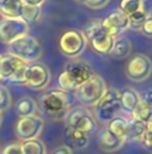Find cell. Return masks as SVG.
<instances>
[{"label": "cell", "mask_w": 152, "mask_h": 154, "mask_svg": "<svg viewBox=\"0 0 152 154\" xmlns=\"http://www.w3.org/2000/svg\"><path fill=\"white\" fill-rule=\"evenodd\" d=\"M102 24L113 37L121 36V34H123L129 28L128 16H126L120 10H115L108 13V16L102 20Z\"/></svg>", "instance_id": "12"}, {"label": "cell", "mask_w": 152, "mask_h": 154, "mask_svg": "<svg viewBox=\"0 0 152 154\" xmlns=\"http://www.w3.org/2000/svg\"><path fill=\"white\" fill-rule=\"evenodd\" d=\"M23 0H0V16L2 18H20Z\"/></svg>", "instance_id": "18"}, {"label": "cell", "mask_w": 152, "mask_h": 154, "mask_svg": "<svg viewBox=\"0 0 152 154\" xmlns=\"http://www.w3.org/2000/svg\"><path fill=\"white\" fill-rule=\"evenodd\" d=\"M123 143L124 141H122L121 138L115 136L113 132H110L108 128H105L98 136V147L105 153L117 152L123 146Z\"/></svg>", "instance_id": "16"}, {"label": "cell", "mask_w": 152, "mask_h": 154, "mask_svg": "<svg viewBox=\"0 0 152 154\" xmlns=\"http://www.w3.org/2000/svg\"><path fill=\"white\" fill-rule=\"evenodd\" d=\"M141 8H144L142 0H121L118 6V10L126 16H130Z\"/></svg>", "instance_id": "25"}, {"label": "cell", "mask_w": 152, "mask_h": 154, "mask_svg": "<svg viewBox=\"0 0 152 154\" xmlns=\"http://www.w3.org/2000/svg\"><path fill=\"white\" fill-rule=\"evenodd\" d=\"M20 146H22L23 154H45L47 153L45 144L39 138L24 141L20 143Z\"/></svg>", "instance_id": "23"}, {"label": "cell", "mask_w": 152, "mask_h": 154, "mask_svg": "<svg viewBox=\"0 0 152 154\" xmlns=\"http://www.w3.org/2000/svg\"><path fill=\"white\" fill-rule=\"evenodd\" d=\"M71 106L72 97L69 93L61 89L45 91L39 96V107L42 112L54 120L65 119L66 114L71 109Z\"/></svg>", "instance_id": "1"}, {"label": "cell", "mask_w": 152, "mask_h": 154, "mask_svg": "<svg viewBox=\"0 0 152 154\" xmlns=\"http://www.w3.org/2000/svg\"><path fill=\"white\" fill-rule=\"evenodd\" d=\"M140 31L145 35V36H147V37H152V16H147V18L145 19V22H144V24L141 25V28H140Z\"/></svg>", "instance_id": "33"}, {"label": "cell", "mask_w": 152, "mask_h": 154, "mask_svg": "<svg viewBox=\"0 0 152 154\" xmlns=\"http://www.w3.org/2000/svg\"><path fill=\"white\" fill-rule=\"evenodd\" d=\"M8 53L19 58L25 64H31L42 58L43 48L35 36L26 34L8 45Z\"/></svg>", "instance_id": "3"}, {"label": "cell", "mask_w": 152, "mask_h": 154, "mask_svg": "<svg viewBox=\"0 0 152 154\" xmlns=\"http://www.w3.org/2000/svg\"><path fill=\"white\" fill-rule=\"evenodd\" d=\"M65 142H66V146L69 147L71 149L72 148L84 149L89 146V135H86V134H84V132H81L77 129L66 126Z\"/></svg>", "instance_id": "17"}, {"label": "cell", "mask_w": 152, "mask_h": 154, "mask_svg": "<svg viewBox=\"0 0 152 154\" xmlns=\"http://www.w3.org/2000/svg\"><path fill=\"white\" fill-rule=\"evenodd\" d=\"M63 71L67 72V75L78 84V87L95 75L91 66L80 60H71L66 64Z\"/></svg>", "instance_id": "13"}, {"label": "cell", "mask_w": 152, "mask_h": 154, "mask_svg": "<svg viewBox=\"0 0 152 154\" xmlns=\"http://www.w3.org/2000/svg\"><path fill=\"white\" fill-rule=\"evenodd\" d=\"M146 131H151L152 132V113L148 117L147 122H146Z\"/></svg>", "instance_id": "37"}, {"label": "cell", "mask_w": 152, "mask_h": 154, "mask_svg": "<svg viewBox=\"0 0 152 154\" xmlns=\"http://www.w3.org/2000/svg\"><path fill=\"white\" fill-rule=\"evenodd\" d=\"M86 7L89 8H93V10H98V8H103L105 7L110 0H80Z\"/></svg>", "instance_id": "31"}, {"label": "cell", "mask_w": 152, "mask_h": 154, "mask_svg": "<svg viewBox=\"0 0 152 154\" xmlns=\"http://www.w3.org/2000/svg\"><path fill=\"white\" fill-rule=\"evenodd\" d=\"M24 64L25 63L23 60L10 53L0 55V79L8 81L13 73Z\"/></svg>", "instance_id": "14"}, {"label": "cell", "mask_w": 152, "mask_h": 154, "mask_svg": "<svg viewBox=\"0 0 152 154\" xmlns=\"http://www.w3.org/2000/svg\"><path fill=\"white\" fill-rule=\"evenodd\" d=\"M145 132H146V123L132 117L128 120V130H127V140L126 141L141 142Z\"/></svg>", "instance_id": "21"}, {"label": "cell", "mask_w": 152, "mask_h": 154, "mask_svg": "<svg viewBox=\"0 0 152 154\" xmlns=\"http://www.w3.org/2000/svg\"><path fill=\"white\" fill-rule=\"evenodd\" d=\"M57 85L61 90L66 91V93H74L75 89L78 88V84L67 75L66 71H62L59 76H57Z\"/></svg>", "instance_id": "26"}, {"label": "cell", "mask_w": 152, "mask_h": 154, "mask_svg": "<svg viewBox=\"0 0 152 154\" xmlns=\"http://www.w3.org/2000/svg\"><path fill=\"white\" fill-rule=\"evenodd\" d=\"M23 1H24V4L32 5V6H42L45 2V0H23Z\"/></svg>", "instance_id": "36"}, {"label": "cell", "mask_w": 152, "mask_h": 154, "mask_svg": "<svg viewBox=\"0 0 152 154\" xmlns=\"http://www.w3.org/2000/svg\"><path fill=\"white\" fill-rule=\"evenodd\" d=\"M25 67H26V64H24L23 66H20V67L13 73V76L8 79V82H11L12 84L25 85Z\"/></svg>", "instance_id": "30"}, {"label": "cell", "mask_w": 152, "mask_h": 154, "mask_svg": "<svg viewBox=\"0 0 152 154\" xmlns=\"http://www.w3.org/2000/svg\"><path fill=\"white\" fill-rule=\"evenodd\" d=\"M141 144L146 150H151L152 152V132L151 131H146L142 140H141Z\"/></svg>", "instance_id": "34"}, {"label": "cell", "mask_w": 152, "mask_h": 154, "mask_svg": "<svg viewBox=\"0 0 152 154\" xmlns=\"http://www.w3.org/2000/svg\"><path fill=\"white\" fill-rule=\"evenodd\" d=\"M147 11L145 8H141L136 12H134L133 14L128 16V20H129V28L134 29V30H140L141 25L144 24L145 19L147 18Z\"/></svg>", "instance_id": "28"}, {"label": "cell", "mask_w": 152, "mask_h": 154, "mask_svg": "<svg viewBox=\"0 0 152 154\" xmlns=\"http://www.w3.org/2000/svg\"><path fill=\"white\" fill-rule=\"evenodd\" d=\"M51 79L49 69L42 63L26 64L25 67V85L34 90H43Z\"/></svg>", "instance_id": "11"}, {"label": "cell", "mask_w": 152, "mask_h": 154, "mask_svg": "<svg viewBox=\"0 0 152 154\" xmlns=\"http://www.w3.org/2000/svg\"><path fill=\"white\" fill-rule=\"evenodd\" d=\"M43 128H44V119L38 114L19 117L14 125V134L18 140L24 142V141L38 138Z\"/></svg>", "instance_id": "8"}, {"label": "cell", "mask_w": 152, "mask_h": 154, "mask_svg": "<svg viewBox=\"0 0 152 154\" xmlns=\"http://www.w3.org/2000/svg\"><path fill=\"white\" fill-rule=\"evenodd\" d=\"M41 14H42L41 6H32V5L24 4L20 18L23 20H25L28 24H32V23H36L39 20Z\"/></svg>", "instance_id": "24"}, {"label": "cell", "mask_w": 152, "mask_h": 154, "mask_svg": "<svg viewBox=\"0 0 152 154\" xmlns=\"http://www.w3.org/2000/svg\"><path fill=\"white\" fill-rule=\"evenodd\" d=\"M141 100V95L133 88H126L120 90V106L121 111L132 116L135 107L138 106L139 101Z\"/></svg>", "instance_id": "15"}, {"label": "cell", "mask_w": 152, "mask_h": 154, "mask_svg": "<svg viewBox=\"0 0 152 154\" xmlns=\"http://www.w3.org/2000/svg\"><path fill=\"white\" fill-rule=\"evenodd\" d=\"M151 113H152V107H151L148 103H146V102L141 99V100L139 101L138 106L135 107L134 112L132 113V117L135 118V119H139V120L146 123L147 119H148V117L151 116Z\"/></svg>", "instance_id": "27"}, {"label": "cell", "mask_w": 152, "mask_h": 154, "mask_svg": "<svg viewBox=\"0 0 152 154\" xmlns=\"http://www.w3.org/2000/svg\"><path fill=\"white\" fill-rule=\"evenodd\" d=\"M87 40L83 31L77 29L66 30L59 40V49L60 52L68 58H78L86 48Z\"/></svg>", "instance_id": "7"}, {"label": "cell", "mask_w": 152, "mask_h": 154, "mask_svg": "<svg viewBox=\"0 0 152 154\" xmlns=\"http://www.w3.org/2000/svg\"><path fill=\"white\" fill-rule=\"evenodd\" d=\"M12 106V96L7 87L0 84V112H6Z\"/></svg>", "instance_id": "29"}, {"label": "cell", "mask_w": 152, "mask_h": 154, "mask_svg": "<svg viewBox=\"0 0 152 154\" xmlns=\"http://www.w3.org/2000/svg\"><path fill=\"white\" fill-rule=\"evenodd\" d=\"M29 34V24L22 18H1L0 19V42L11 45L19 37Z\"/></svg>", "instance_id": "10"}, {"label": "cell", "mask_w": 152, "mask_h": 154, "mask_svg": "<svg viewBox=\"0 0 152 154\" xmlns=\"http://www.w3.org/2000/svg\"><path fill=\"white\" fill-rule=\"evenodd\" d=\"M107 89L108 88L104 79L98 75H93L90 79H87L75 89L74 96L81 106L93 107L105 94Z\"/></svg>", "instance_id": "4"}, {"label": "cell", "mask_w": 152, "mask_h": 154, "mask_svg": "<svg viewBox=\"0 0 152 154\" xmlns=\"http://www.w3.org/2000/svg\"><path fill=\"white\" fill-rule=\"evenodd\" d=\"M132 42L126 36H117L114 38V45L110 51V55L115 59H124L130 54Z\"/></svg>", "instance_id": "19"}, {"label": "cell", "mask_w": 152, "mask_h": 154, "mask_svg": "<svg viewBox=\"0 0 152 154\" xmlns=\"http://www.w3.org/2000/svg\"><path fill=\"white\" fill-rule=\"evenodd\" d=\"M1 124H2V113L0 112V126H1Z\"/></svg>", "instance_id": "38"}, {"label": "cell", "mask_w": 152, "mask_h": 154, "mask_svg": "<svg viewBox=\"0 0 152 154\" xmlns=\"http://www.w3.org/2000/svg\"><path fill=\"white\" fill-rule=\"evenodd\" d=\"M0 154H23V150H22V146L20 143H11V144H7Z\"/></svg>", "instance_id": "32"}, {"label": "cell", "mask_w": 152, "mask_h": 154, "mask_svg": "<svg viewBox=\"0 0 152 154\" xmlns=\"http://www.w3.org/2000/svg\"><path fill=\"white\" fill-rule=\"evenodd\" d=\"M151 107H152V105H151Z\"/></svg>", "instance_id": "39"}, {"label": "cell", "mask_w": 152, "mask_h": 154, "mask_svg": "<svg viewBox=\"0 0 152 154\" xmlns=\"http://www.w3.org/2000/svg\"><path fill=\"white\" fill-rule=\"evenodd\" d=\"M37 103L30 96H23L16 102V112L19 117L34 116L37 112Z\"/></svg>", "instance_id": "22"}, {"label": "cell", "mask_w": 152, "mask_h": 154, "mask_svg": "<svg viewBox=\"0 0 152 154\" xmlns=\"http://www.w3.org/2000/svg\"><path fill=\"white\" fill-rule=\"evenodd\" d=\"M152 73V60L145 54L133 55L126 65V76L132 82H144Z\"/></svg>", "instance_id": "9"}, {"label": "cell", "mask_w": 152, "mask_h": 154, "mask_svg": "<svg viewBox=\"0 0 152 154\" xmlns=\"http://www.w3.org/2000/svg\"><path fill=\"white\" fill-rule=\"evenodd\" d=\"M96 119L102 123H109L113 118L118 116L120 106V90L116 88L107 89L102 99L93 106Z\"/></svg>", "instance_id": "5"}, {"label": "cell", "mask_w": 152, "mask_h": 154, "mask_svg": "<svg viewBox=\"0 0 152 154\" xmlns=\"http://www.w3.org/2000/svg\"><path fill=\"white\" fill-rule=\"evenodd\" d=\"M53 154H73V153H72V149L65 144V146H59V147H56V148L54 149Z\"/></svg>", "instance_id": "35"}, {"label": "cell", "mask_w": 152, "mask_h": 154, "mask_svg": "<svg viewBox=\"0 0 152 154\" xmlns=\"http://www.w3.org/2000/svg\"><path fill=\"white\" fill-rule=\"evenodd\" d=\"M66 126L77 129L86 135H91L97 130V122L95 114L84 106H77L68 111L65 117Z\"/></svg>", "instance_id": "6"}, {"label": "cell", "mask_w": 152, "mask_h": 154, "mask_svg": "<svg viewBox=\"0 0 152 154\" xmlns=\"http://www.w3.org/2000/svg\"><path fill=\"white\" fill-rule=\"evenodd\" d=\"M84 35L90 42L92 49L102 55H107L110 53L113 45H114V38L103 26L102 20L95 19L90 20L85 24L84 26Z\"/></svg>", "instance_id": "2"}, {"label": "cell", "mask_w": 152, "mask_h": 154, "mask_svg": "<svg viewBox=\"0 0 152 154\" xmlns=\"http://www.w3.org/2000/svg\"><path fill=\"white\" fill-rule=\"evenodd\" d=\"M128 118L123 117V116H116L115 118H113L109 123H108V130L110 132H113L115 136H117L118 138H121L122 141L126 142L127 140V130H128Z\"/></svg>", "instance_id": "20"}]
</instances>
